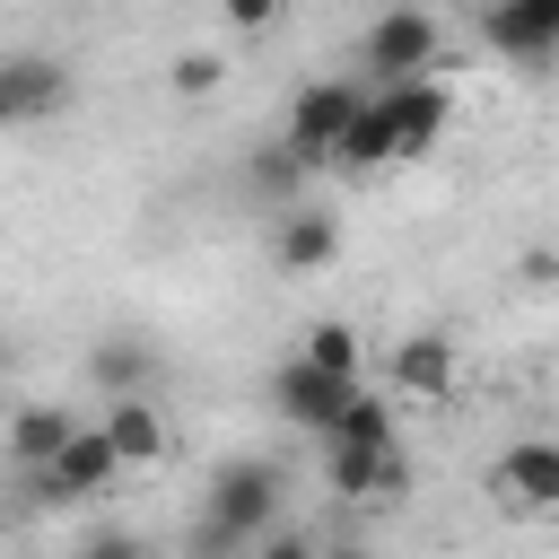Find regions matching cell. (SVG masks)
<instances>
[{"instance_id":"1","label":"cell","mask_w":559,"mask_h":559,"mask_svg":"<svg viewBox=\"0 0 559 559\" xmlns=\"http://www.w3.org/2000/svg\"><path fill=\"white\" fill-rule=\"evenodd\" d=\"M262 533H280V463L236 454V463H218V472H210V489H201L192 559H236V550H253Z\"/></svg>"},{"instance_id":"2","label":"cell","mask_w":559,"mask_h":559,"mask_svg":"<svg viewBox=\"0 0 559 559\" xmlns=\"http://www.w3.org/2000/svg\"><path fill=\"white\" fill-rule=\"evenodd\" d=\"M358 105H367V87H349V79H314V87H297V96H288V122H280V148H288L297 166H332V157H341V131H349Z\"/></svg>"},{"instance_id":"3","label":"cell","mask_w":559,"mask_h":559,"mask_svg":"<svg viewBox=\"0 0 559 559\" xmlns=\"http://www.w3.org/2000/svg\"><path fill=\"white\" fill-rule=\"evenodd\" d=\"M437 17L428 9H384L367 35H358V70L376 79V87H393V79H428L437 70Z\"/></svg>"},{"instance_id":"4","label":"cell","mask_w":559,"mask_h":559,"mask_svg":"<svg viewBox=\"0 0 559 559\" xmlns=\"http://www.w3.org/2000/svg\"><path fill=\"white\" fill-rule=\"evenodd\" d=\"M114 472H122V445L105 437V419H79V437H70L44 472H26V480H35L44 507H79V498H105Z\"/></svg>"},{"instance_id":"5","label":"cell","mask_w":559,"mask_h":559,"mask_svg":"<svg viewBox=\"0 0 559 559\" xmlns=\"http://www.w3.org/2000/svg\"><path fill=\"white\" fill-rule=\"evenodd\" d=\"M349 393H358V376H332V367H314V358H280V376H271L280 419L306 428V437H332V419L349 411Z\"/></svg>"},{"instance_id":"6","label":"cell","mask_w":559,"mask_h":559,"mask_svg":"<svg viewBox=\"0 0 559 559\" xmlns=\"http://www.w3.org/2000/svg\"><path fill=\"white\" fill-rule=\"evenodd\" d=\"M480 44L524 70L559 61V0H480Z\"/></svg>"},{"instance_id":"7","label":"cell","mask_w":559,"mask_h":559,"mask_svg":"<svg viewBox=\"0 0 559 559\" xmlns=\"http://www.w3.org/2000/svg\"><path fill=\"white\" fill-rule=\"evenodd\" d=\"M489 498L515 507V515H559V445L550 437H524L489 463Z\"/></svg>"},{"instance_id":"8","label":"cell","mask_w":559,"mask_h":559,"mask_svg":"<svg viewBox=\"0 0 559 559\" xmlns=\"http://www.w3.org/2000/svg\"><path fill=\"white\" fill-rule=\"evenodd\" d=\"M70 105V70L44 52H0V131L9 122H44Z\"/></svg>"},{"instance_id":"9","label":"cell","mask_w":559,"mask_h":559,"mask_svg":"<svg viewBox=\"0 0 559 559\" xmlns=\"http://www.w3.org/2000/svg\"><path fill=\"white\" fill-rule=\"evenodd\" d=\"M376 96H384V114H393V157H428V148L445 140V122H454V105H445L437 79H393V87H376Z\"/></svg>"},{"instance_id":"10","label":"cell","mask_w":559,"mask_h":559,"mask_svg":"<svg viewBox=\"0 0 559 559\" xmlns=\"http://www.w3.org/2000/svg\"><path fill=\"white\" fill-rule=\"evenodd\" d=\"M323 480H332L341 498H393V489H402V445L323 437Z\"/></svg>"},{"instance_id":"11","label":"cell","mask_w":559,"mask_h":559,"mask_svg":"<svg viewBox=\"0 0 559 559\" xmlns=\"http://www.w3.org/2000/svg\"><path fill=\"white\" fill-rule=\"evenodd\" d=\"M393 384H402L411 402H445V393H454V341H445V332H411V341L393 349Z\"/></svg>"},{"instance_id":"12","label":"cell","mask_w":559,"mask_h":559,"mask_svg":"<svg viewBox=\"0 0 559 559\" xmlns=\"http://www.w3.org/2000/svg\"><path fill=\"white\" fill-rule=\"evenodd\" d=\"M70 437H79V419H70L61 402H17V411H9V454H17V472H44Z\"/></svg>"},{"instance_id":"13","label":"cell","mask_w":559,"mask_h":559,"mask_svg":"<svg viewBox=\"0 0 559 559\" xmlns=\"http://www.w3.org/2000/svg\"><path fill=\"white\" fill-rule=\"evenodd\" d=\"M332 253H341V227L323 210H280V227H271V262L280 271H323Z\"/></svg>"},{"instance_id":"14","label":"cell","mask_w":559,"mask_h":559,"mask_svg":"<svg viewBox=\"0 0 559 559\" xmlns=\"http://www.w3.org/2000/svg\"><path fill=\"white\" fill-rule=\"evenodd\" d=\"M105 437L122 445V463H157V454H166V419H157V402H148V393H114Z\"/></svg>"},{"instance_id":"15","label":"cell","mask_w":559,"mask_h":559,"mask_svg":"<svg viewBox=\"0 0 559 559\" xmlns=\"http://www.w3.org/2000/svg\"><path fill=\"white\" fill-rule=\"evenodd\" d=\"M332 166H349V175H367V166H393V114H384V96L367 87V105L349 114V131H341V157Z\"/></svg>"},{"instance_id":"16","label":"cell","mask_w":559,"mask_h":559,"mask_svg":"<svg viewBox=\"0 0 559 559\" xmlns=\"http://www.w3.org/2000/svg\"><path fill=\"white\" fill-rule=\"evenodd\" d=\"M148 376H157V349L148 341H105L96 349V384L105 393H148Z\"/></svg>"},{"instance_id":"17","label":"cell","mask_w":559,"mask_h":559,"mask_svg":"<svg viewBox=\"0 0 559 559\" xmlns=\"http://www.w3.org/2000/svg\"><path fill=\"white\" fill-rule=\"evenodd\" d=\"M332 437H367V445H393V402L358 384V393H349V411L332 419Z\"/></svg>"},{"instance_id":"18","label":"cell","mask_w":559,"mask_h":559,"mask_svg":"<svg viewBox=\"0 0 559 559\" xmlns=\"http://www.w3.org/2000/svg\"><path fill=\"white\" fill-rule=\"evenodd\" d=\"M297 358H314V367H332V376H358V332H349V323H314V332L297 341Z\"/></svg>"},{"instance_id":"19","label":"cell","mask_w":559,"mask_h":559,"mask_svg":"<svg viewBox=\"0 0 559 559\" xmlns=\"http://www.w3.org/2000/svg\"><path fill=\"white\" fill-rule=\"evenodd\" d=\"M218 87V52H175V96H210Z\"/></svg>"},{"instance_id":"20","label":"cell","mask_w":559,"mask_h":559,"mask_svg":"<svg viewBox=\"0 0 559 559\" xmlns=\"http://www.w3.org/2000/svg\"><path fill=\"white\" fill-rule=\"evenodd\" d=\"M70 559H148V542H140V533H87Z\"/></svg>"},{"instance_id":"21","label":"cell","mask_w":559,"mask_h":559,"mask_svg":"<svg viewBox=\"0 0 559 559\" xmlns=\"http://www.w3.org/2000/svg\"><path fill=\"white\" fill-rule=\"evenodd\" d=\"M297 175H306V166H297L288 148H262V157H253V183H271V192H297Z\"/></svg>"},{"instance_id":"22","label":"cell","mask_w":559,"mask_h":559,"mask_svg":"<svg viewBox=\"0 0 559 559\" xmlns=\"http://www.w3.org/2000/svg\"><path fill=\"white\" fill-rule=\"evenodd\" d=\"M218 17H227L236 35H262V26L280 17V0H218Z\"/></svg>"},{"instance_id":"23","label":"cell","mask_w":559,"mask_h":559,"mask_svg":"<svg viewBox=\"0 0 559 559\" xmlns=\"http://www.w3.org/2000/svg\"><path fill=\"white\" fill-rule=\"evenodd\" d=\"M253 559H323V550H314L306 533H262V542H253Z\"/></svg>"}]
</instances>
